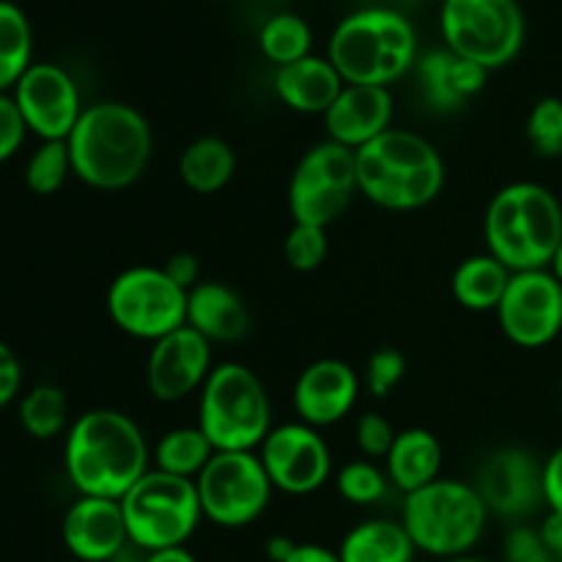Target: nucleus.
Here are the masks:
<instances>
[{
  "label": "nucleus",
  "instance_id": "nucleus-1",
  "mask_svg": "<svg viewBox=\"0 0 562 562\" xmlns=\"http://www.w3.org/2000/svg\"><path fill=\"white\" fill-rule=\"evenodd\" d=\"M64 470L80 497L121 499L151 470V450L126 412L91 409L66 431Z\"/></svg>",
  "mask_w": 562,
  "mask_h": 562
},
{
  "label": "nucleus",
  "instance_id": "nucleus-5",
  "mask_svg": "<svg viewBox=\"0 0 562 562\" xmlns=\"http://www.w3.org/2000/svg\"><path fill=\"white\" fill-rule=\"evenodd\" d=\"M327 58L346 86H382L415 69L417 33L401 11L371 5L346 14L329 36Z\"/></svg>",
  "mask_w": 562,
  "mask_h": 562
},
{
  "label": "nucleus",
  "instance_id": "nucleus-18",
  "mask_svg": "<svg viewBox=\"0 0 562 562\" xmlns=\"http://www.w3.org/2000/svg\"><path fill=\"white\" fill-rule=\"evenodd\" d=\"M362 379L357 376L355 368L335 357L311 362L305 371L296 376L294 412L300 423L313 428H329L335 423L346 420L360 398Z\"/></svg>",
  "mask_w": 562,
  "mask_h": 562
},
{
  "label": "nucleus",
  "instance_id": "nucleus-39",
  "mask_svg": "<svg viewBox=\"0 0 562 562\" xmlns=\"http://www.w3.org/2000/svg\"><path fill=\"white\" fill-rule=\"evenodd\" d=\"M27 124L11 93H0V162L14 157L25 143Z\"/></svg>",
  "mask_w": 562,
  "mask_h": 562
},
{
  "label": "nucleus",
  "instance_id": "nucleus-9",
  "mask_svg": "<svg viewBox=\"0 0 562 562\" xmlns=\"http://www.w3.org/2000/svg\"><path fill=\"white\" fill-rule=\"evenodd\" d=\"M445 47L486 71L503 69L525 44V11L516 0H442Z\"/></svg>",
  "mask_w": 562,
  "mask_h": 562
},
{
  "label": "nucleus",
  "instance_id": "nucleus-40",
  "mask_svg": "<svg viewBox=\"0 0 562 562\" xmlns=\"http://www.w3.org/2000/svg\"><path fill=\"white\" fill-rule=\"evenodd\" d=\"M22 387V366L20 357L14 355L9 344L0 340V409H3L9 401L16 398Z\"/></svg>",
  "mask_w": 562,
  "mask_h": 562
},
{
  "label": "nucleus",
  "instance_id": "nucleus-10",
  "mask_svg": "<svg viewBox=\"0 0 562 562\" xmlns=\"http://www.w3.org/2000/svg\"><path fill=\"white\" fill-rule=\"evenodd\" d=\"M187 294L162 267H130L108 289V316L137 340L165 338L187 324Z\"/></svg>",
  "mask_w": 562,
  "mask_h": 562
},
{
  "label": "nucleus",
  "instance_id": "nucleus-32",
  "mask_svg": "<svg viewBox=\"0 0 562 562\" xmlns=\"http://www.w3.org/2000/svg\"><path fill=\"white\" fill-rule=\"evenodd\" d=\"M69 176H75V170H71L66 140H42V146L27 159L25 184L36 195H53V192H58L66 184Z\"/></svg>",
  "mask_w": 562,
  "mask_h": 562
},
{
  "label": "nucleus",
  "instance_id": "nucleus-6",
  "mask_svg": "<svg viewBox=\"0 0 562 562\" xmlns=\"http://www.w3.org/2000/svg\"><path fill=\"white\" fill-rule=\"evenodd\" d=\"M195 426L217 453H256L272 431L267 384L241 362H217L198 393Z\"/></svg>",
  "mask_w": 562,
  "mask_h": 562
},
{
  "label": "nucleus",
  "instance_id": "nucleus-8",
  "mask_svg": "<svg viewBox=\"0 0 562 562\" xmlns=\"http://www.w3.org/2000/svg\"><path fill=\"white\" fill-rule=\"evenodd\" d=\"M119 503L130 541L143 552L187 547L203 519L195 481L168 475L154 467Z\"/></svg>",
  "mask_w": 562,
  "mask_h": 562
},
{
  "label": "nucleus",
  "instance_id": "nucleus-4",
  "mask_svg": "<svg viewBox=\"0 0 562 562\" xmlns=\"http://www.w3.org/2000/svg\"><path fill=\"white\" fill-rule=\"evenodd\" d=\"M483 236L510 272L549 269L562 241V201L536 181L505 184L488 201Z\"/></svg>",
  "mask_w": 562,
  "mask_h": 562
},
{
  "label": "nucleus",
  "instance_id": "nucleus-47",
  "mask_svg": "<svg viewBox=\"0 0 562 562\" xmlns=\"http://www.w3.org/2000/svg\"><path fill=\"white\" fill-rule=\"evenodd\" d=\"M554 272V278L560 280L562 283V241H560V247H558V252H554V258H552V267H549Z\"/></svg>",
  "mask_w": 562,
  "mask_h": 562
},
{
  "label": "nucleus",
  "instance_id": "nucleus-26",
  "mask_svg": "<svg viewBox=\"0 0 562 562\" xmlns=\"http://www.w3.org/2000/svg\"><path fill=\"white\" fill-rule=\"evenodd\" d=\"M236 173V151L217 135L195 137L179 157V176L195 195L225 190Z\"/></svg>",
  "mask_w": 562,
  "mask_h": 562
},
{
  "label": "nucleus",
  "instance_id": "nucleus-38",
  "mask_svg": "<svg viewBox=\"0 0 562 562\" xmlns=\"http://www.w3.org/2000/svg\"><path fill=\"white\" fill-rule=\"evenodd\" d=\"M505 562H554V558L543 543L541 530L516 525L505 536Z\"/></svg>",
  "mask_w": 562,
  "mask_h": 562
},
{
  "label": "nucleus",
  "instance_id": "nucleus-49",
  "mask_svg": "<svg viewBox=\"0 0 562 562\" xmlns=\"http://www.w3.org/2000/svg\"><path fill=\"white\" fill-rule=\"evenodd\" d=\"M560 201H562V198H560Z\"/></svg>",
  "mask_w": 562,
  "mask_h": 562
},
{
  "label": "nucleus",
  "instance_id": "nucleus-45",
  "mask_svg": "<svg viewBox=\"0 0 562 562\" xmlns=\"http://www.w3.org/2000/svg\"><path fill=\"white\" fill-rule=\"evenodd\" d=\"M143 562H198V560L187 547H173V549H159V552H146V560Z\"/></svg>",
  "mask_w": 562,
  "mask_h": 562
},
{
  "label": "nucleus",
  "instance_id": "nucleus-46",
  "mask_svg": "<svg viewBox=\"0 0 562 562\" xmlns=\"http://www.w3.org/2000/svg\"><path fill=\"white\" fill-rule=\"evenodd\" d=\"M294 547H296V543L289 541V538L274 536V538H269L267 554H269V560H272V562H285V560H289V554L294 552Z\"/></svg>",
  "mask_w": 562,
  "mask_h": 562
},
{
  "label": "nucleus",
  "instance_id": "nucleus-37",
  "mask_svg": "<svg viewBox=\"0 0 562 562\" xmlns=\"http://www.w3.org/2000/svg\"><path fill=\"white\" fill-rule=\"evenodd\" d=\"M395 437H398V431L393 428V423L384 415H379V412H368V415H362L355 426V439L362 459L384 461L387 459L390 448H393Z\"/></svg>",
  "mask_w": 562,
  "mask_h": 562
},
{
  "label": "nucleus",
  "instance_id": "nucleus-14",
  "mask_svg": "<svg viewBox=\"0 0 562 562\" xmlns=\"http://www.w3.org/2000/svg\"><path fill=\"white\" fill-rule=\"evenodd\" d=\"M494 313L510 344L541 349L562 333V283L552 269L514 272Z\"/></svg>",
  "mask_w": 562,
  "mask_h": 562
},
{
  "label": "nucleus",
  "instance_id": "nucleus-42",
  "mask_svg": "<svg viewBox=\"0 0 562 562\" xmlns=\"http://www.w3.org/2000/svg\"><path fill=\"white\" fill-rule=\"evenodd\" d=\"M543 503L549 505V514L562 516V445L543 464Z\"/></svg>",
  "mask_w": 562,
  "mask_h": 562
},
{
  "label": "nucleus",
  "instance_id": "nucleus-30",
  "mask_svg": "<svg viewBox=\"0 0 562 562\" xmlns=\"http://www.w3.org/2000/svg\"><path fill=\"white\" fill-rule=\"evenodd\" d=\"M20 423L33 439H55L69 431V398L55 384H36L20 401Z\"/></svg>",
  "mask_w": 562,
  "mask_h": 562
},
{
  "label": "nucleus",
  "instance_id": "nucleus-2",
  "mask_svg": "<svg viewBox=\"0 0 562 562\" xmlns=\"http://www.w3.org/2000/svg\"><path fill=\"white\" fill-rule=\"evenodd\" d=\"M71 170L82 184L121 192L137 184L151 165L154 132L146 115L126 102H97L82 110L66 137Z\"/></svg>",
  "mask_w": 562,
  "mask_h": 562
},
{
  "label": "nucleus",
  "instance_id": "nucleus-50",
  "mask_svg": "<svg viewBox=\"0 0 562 562\" xmlns=\"http://www.w3.org/2000/svg\"><path fill=\"white\" fill-rule=\"evenodd\" d=\"M560 162H562V159H560Z\"/></svg>",
  "mask_w": 562,
  "mask_h": 562
},
{
  "label": "nucleus",
  "instance_id": "nucleus-43",
  "mask_svg": "<svg viewBox=\"0 0 562 562\" xmlns=\"http://www.w3.org/2000/svg\"><path fill=\"white\" fill-rule=\"evenodd\" d=\"M285 562H344L338 552L322 547V543H296L294 552L289 554Z\"/></svg>",
  "mask_w": 562,
  "mask_h": 562
},
{
  "label": "nucleus",
  "instance_id": "nucleus-48",
  "mask_svg": "<svg viewBox=\"0 0 562 562\" xmlns=\"http://www.w3.org/2000/svg\"><path fill=\"white\" fill-rule=\"evenodd\" d=\"M442 562H488V560H481V558H472V554H464V558H453V560H442Z\"/></svg>",
  "mask_w": 562,
  "mask_h": 562
},
{
  "label": "nucleus",
  "instance_id": "nucleus-36",
  "mask_svg": "<svg viewBox=\"0 0 562 562\" xmlns=\"http://www.w3.org/2000/svg\"><path fill=\"white\" fill-rule=\"evenodd\" d=\"M406 376V357L393 346H382L373 351L366 362V379L362 384L373 398H387Z\"/></svg>",
  "mask_w": 562,
  "mask_h": 562
},
{
  "label": "nucleus",
  "instance_id": "nucleus-19",
  "mask_svg": "<svg viewBox=\"0 0 562 562\" xmlns=\"http://www.w3.org/2000/svg\"><path fill=\"white\" fill-rule=\"evenodd\" d=\"M64 547L82 562H113L130 547L119 499L77 497L60 525Z\"/></svg>",
  "mask_w": 562,
  "mask_h": 562
},
{
  "label": "nucleus",
  "instance_id": "nucleus-34",
  "mask_svg": "<svg viewBox=\"0 0 562 562\" xmlns=\"http://www.w3.org/2000/svg\"><path fill=\"white\" fill-rule=\"evenodd\" d=\"M525 135L538 157L562 159V99H538L525 121Z\"/></svg>",
  "mask_w": 562,
  "mask_h": 562
},
{
  "label": "nucleus",
  "instance_id": "nucleus-41",
  "mask_svg": "<svg viewBox=\"0 0 562 562\" xmlns=\"http://www.w3.org/2000/svg\"><path fill=\"white\" fill-rule=\"evenodd\" d=\"M162 269L165 274H168L173 283H179L184 291L195 289V285L201 283V261H198L195 252H173V256L165 258Z\"/></svg>",
  "mask_w": 562,
  "mask_h": 562
},
{
  "label": "nucleus",
  "instance_id": "nucleus-35",
  "mask_svg": "<svg viewBox=\"0 0 562 562\" xmlns=\"http://www.w3.org/2000/svg\"><path fill=\"white\" fill-rule=\"evenodd\" d=\"M329 252V236L327 228L307 223L291 225L289 236L283 241V256L294 272H316Z\"/></svg>",
  "mask_w": 562,
  "mask_h": 562
},
{
  "label": "nucleus",
  "instance_id": "nucleus-44",
  "mask_svg": "<svg viewBox=\"0 0 562 562\" xmlns=\"http://www.w3.org/2000/svg\"><path fill=\"white\" fill-rule=\"evenodd\" d=\"M538 530H541L543 543H547V549L552 552L554 562H562V516L549 514L547 521H543Z\"/></svg>",
  "mask_w": 562,
  "mask_h": 562
},
{
  "label": "nucleus",
  "instance_id": "nucleus-29",
  "mask_svg": "<svg viewBox=\"0 0 562 562\" xmlns=\"http://www.w3.org/2000/svg\"><path fill=\"white\" fill-rule=\"evenodd\" d=\"M33 31L25 11L11 0H0V93L14 88L31 69Z\"/></svg>",
  "mask_w": 562,
  "mask_h": 562
},
{
  "label": "nucleus",
  "instance_id": "nucleus-17",
  "mask_svg": "<svg viewBox=\"0 0 562 562\" xmlns=\"http://www.w3.org/2000/svg\"><path fill=\"white\" fill-rule=\"evenodd\" d=\"M475 488L488 514L519 521L543 503V464L527 450L503 448L483 461Z\"/></svg>",
  "mask_w": 562,
  "mask_h": 562
},
{
  "label": "nucleus",
  "instance_id": "nucleus-33",
  "mask_svg": "<svg viewBox=\"0 0 562 562\" xmlns=\"http://www.w3.org/2000/svg\"><path fill=\"white\" fill-rule=\"evenodd\" d=\"M338 494L351 505H376L387 497L390 492V477L376 461L371 459H357L340 467L338 477H335Z\"/></svg>",
  "mask_w": 562,
  "mask_h": 562
},
{
  "label": "nucleus",
  "instance_id": "nucleus-16",
  "mask_svg": "<svg viewBox=\"0 0 562 562\" xmlns=\"http://www.w3.org/2000/svg\"><path fill=\"white\" fill-rule=\"evenodd\" d=\"M212 368V344L184 324L151 344L146 360L148 393L162 404L184 401L192 393H201Z\"/></svg>",
  "mask_w": 562,
  "mask_h": 562
},
{
  "label": "nucleus",
  "instance_id": "nucleus-27",
  "mask_svg": "<svg viewBox=\"0 0 562 562\" xmlns=\"http://www.w3.org/2000/svg\"><path fill=\"white\" fill-rule=\"evenodd\" d=\"M415 552L404 525L390 519H368L351 527L338 549L344 562H412Z\"/></svg>",
  "mask_w": 562,
  "mask_h": 562
},
{
  "label": "nucleus",
  "instance_id": "nucleus-28",
  "mask_svg": "<svg viewBox=\"0 0 562 562\" xmlns=\"http://www.w3.org/2000/svg\"><path fill=\"white\" fill-rule=\"evenodd\" d=\"M217 450L206 439V434L198 426H179L173 431L162 434L151 450L154 470L168 472V475L187 477V481H198L212 456Z\"/></svg>",
  "mask_w": 562,
  "mask_h": 562
},
{
  "label": "nucleus",
  "instance_id": "nucleus-3",
  "mask_svg": "<svg viewBox=\"0 0 562 562\" xmlns=\"http://www.w3.org/2000/svg\"><path fill=\"white\" fill-rule=\"evenodd\" d=\"M357 190L387 212H417L442 195L445 159L431 140L387 130L355 151Z\"/></svg>",
  "mask_w": 562,
  "mask_h": 562
},
{
  "label": "nucleus",
  "instance_id": "nucleus-24",
  "mask_svg": "<svg viewBox=\"0 0 562 562\" xmlns=\"http://www.w3.org/2000/svg\"><path fill=\"white\" fill-rule=\"evenodd\" d=\"M442 470V445L428 428H404L395 437L384 472L398 492L412 494L428 486L439 477Z\"/></svg>",
  "mask_w": 562,
  "mask_h": 562
},
{
  "label": "nucleus",
  "instance_id": "nucleus-13",
  "mask_svg": "<svg viewBox=\"0 0 562 562\" xmlns=\"http://www.w3.org/2000/svg\"><path fill=\"white\" fill-rule=\"evenodd\" d=\"M274 492L307 497L318 492L333 475V450L322 431L305 423L272 426L256 450Z\"/></svg>",
  "mask_w": 562,
  "mask_h": 562
},
{
  "label": "nucleus",
  "instance_id": "nucleus-25",
  "mask_svg": "<svg viewBox=\"0 0 562 562\" xmlns=\"http://www.w3.org/2000/svg\"><path fill=\"white\" fill-rule=\"evenodd\" d=\"M510 278L514 272L492 252H477L456 267L453 278H450V291H453V300L467 311L488 313L499 307Z\"/></svg>",
  "mask_w": 562,
  "mask_h": 562
},
{
  "label": "nucleus",
  "instance_id": "nucleus-23",
  "mask_svg": "<svg viewBox=\"0 0 562 562\" xmlns=\"http://www.w3.org/2000/svg\"><path fill=\"white\" fill-rule=\"evenodd\" d=\"M344 77L333 60L322 55H305L294 64L278 66L274 71V93L289 110L302 115H324L338 93L344 91Z\"/></svg>",
  "mask_w": 562,
  "mask_h": 562
},
{
  "label": "nucleus",
  "instance_id": "nucleus-21",
  "mask_svg": "<svg viewBox=\"0 0 562 562\" xmlns=\"http://www.w3.org/2000/svg\"><path fill=\"white\" fill-rule=\"evenodd\" d=\"M415 71L423 99L437 113H456L464 108L472 97L483 91L488 77L483 66L450 53L448 47L431 49L417 58Z\"/></svg>",
  "mask_w": 562,
  "mask_h": 562
},
{
  "label": "nucleus",
  "instance_id": "nucleus-11",
  "mask_svg": "<svg viewBox=\"0 0 562 562\" xmlns=\"http://www.w3.org/2000/svg\"><path fill=\"white\" fill-rule=\"evenodd\" d=\"M357 190L355 151L333 140H322L302 154L289 181V212L294 223L329 228L344 217Z\"/></svg>",
  "mask_w": 562,
  "mask_h": 562
},
{
  "label": "nucleus",
  "instance_id": "nucleus-7",
  "mask_svg": "<svg viewBox=\"0 0 562 562\" xmlns=\"http://www.w3.org/2000/svg\"><path fill=\"white\" fill-rule=\"evenodd\" d=\"M488 508L475 483L437 477L417 492L404 494L401 525L417 552L439 560L464 558L481 543L488 525Z\"/></svg>",
  "mask_w": 562,
  "mask_h": 562
},
{
  "label": "nucleus",
  "instance_id": "nucleus-20",
  "mask_svg": "<svg viewBox=\"0 0 562 562\" xmlns=\"http://www.w3.org/2000/svg\"><path fill=\"white\" fill-rule=\"evenodd\" d=\"M395 102L390 88L382 86H344L333 108L322 115L327 126V140L338 146L362 148L393 130Z\"/></svg>",
  "mask_w": 562,
  "mask_h": 562
},
{
  "label": "nucleus",
  "instance_id": "nucleus-15",
  "mask_svg": "<svg viewBox=\"0 0 562 562\" xmlns=\"http://www.w3.org/2000/svg\"><path fill=\"white\" fill-rule=\"evenodd\" d=\"M11 97L27 132L42 140H66L86 110L75 77L58 64H31Z\"/></svg>",
  "mask_w": 562,
  "mask_h": 562
},
{
  "label": "nucleus",
  "instance_id": "nucleus-12",
  "mask_svg": "<svg viewBox=\"0 0 562 562\" xmlns=\"http://www.w3.org/2000/svg\"><path fill=\"white\" fill-rule=\"evenodd\" d=\"M195 488L203 519L225 530L261 519L274 492L258 453H214Z\"/></svg>",
  "mask_w": 562,
  "mask_h": 562
},
{
  "label": "nucleus",
  "instance_id": "nucleus-22",
  "mask_svg": "<svg viewBox=\"0 0 562 562\" xmlns=\"http://www.w3.org/2000/svg\"><path fill=\"white\" fill-rule=\"evenodd\" d=\"M187 327L209 344H236L250 333V311L236 289L217 280H201L187 294Z\"/></svg>",
  "mask_w": 562,
  "mask_h": 562
},
{
  "label": "nucleus",
  "instance_id": "nucleus-31",
  "mask_svg": "<svg viewBox=\"0 0 562 562\" xmlns=\"http://www.w3.org/2000/svg\"><path fill=\"white\" fill-rule=\"evenodd\" d=\"M258 47H261V53L267 55L272 64H294V60L311 55L313 31L300 14L278 11V14L269 16L261 25V31H258Z\"/></svg>",
  "mask_w": 562,
  "mask_h": 562
}]
</instances>
